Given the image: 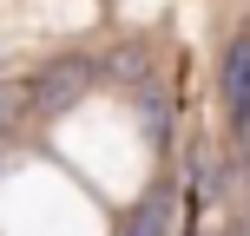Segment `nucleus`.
I'll list each match as a JSON object with an SVG mask.
<instances>
[{
    "mask_svg": "<svg viewBox=\"0 0 250 236\" xmlns=\"http://www.w3.org/2000/svg\"><path fill=\"white\" fill-rule=\"evenodd\" d=\"M86 86H92V66H86V59H60L53 73L33 79V92H26V99H33L40 112H66V105H73Z\"/></svg>",
    "mask_w": 250,
    "mask_h": 236,
    "instance_id": "obj_1",
    "label": "nucleus"
},
{
    "mask_svg": "<svg viewBox=\"0 0 250 236\" xmlns=\"http://www.w3.org/2000/svg\"><path fill=\"white\" fill-rule=\"evenodd\" d=\"M224 99H230V118H250V39H230L224 53Z\"/></svg>",
    "mask_w": 250,
    "mask_h": 236,
    "instance_id": "obj_2",
    "label": "nucleus"
},
{
    "mask_svg": "<svg viewBox=\"0 0 250 236\" xmlns=\"http://www.w3.org/2000/svg\"><path fill=\"white\" fill-rule=\"evenodd\" d=\"M125 236H171V197H145V210L132 217V223H125Z\"/></svg>",
    "mask_w": 250,
    "mask_h": 236,
    "instance_id": "obj_3",
    "label": "nucleus"
}]
</instances>
